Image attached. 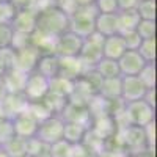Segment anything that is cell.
I'll use <instances>...</instances> for the list:
<instances>
[{
    "label": "cell",
    "instance_id": "52a82bcc",
    "mask_svg": "<svg viewBox=\"0 0 157 157\" xmlns=\"http://www.w3.org/2000/svg\"><path fill=\"white\" fill-rule=\"evenodd\" d=\"M49 93V80L46 77H43L41 74H38L36 71L30 72L25 82V88H24V96L29 102H39L43 101Z\"/></svg>",
    "mask_w": 157,
    "mask_h": 157
},
{
    "label": "cell",
    "instance_id": "836d02e7",
    "mask_svg": "<svg viewBox=\"0 0 157 157\" xmlns=\"http://www.w3.org/2000/svg\"><path fill=\"white\" fill-rule=\"evenodd\" d=\"M30 44H32V35H24V33H16L14 32L10 47L14 49V50H21V49L27 47Z\"/></svg>",
    "mask_w": 157,
    "mask_h": 157
},
{
    "label": "cell",
    "instance_id": "60d3db41",
    "mask_svg": "<svg viewBox=\"0 0 157 157\" xmlns=\"http://www.w3.org/2000/svg\"><path fill=\"white\" fill-rule=\"evenodd\" d=\"M77 8H86V6H94L96 0H74Z\"/></svg>",
    "mask_w": 157,
    "mask_h": 157
},
{
    "label": "cell",
    "instance_id": "f1b7e54d",
    "mask_svg": "<svg viewBox=\"0 0 157 157\" xmlns=\"http://www.w3.org/2000/svg\"><path fill=\"white\" fill-rule=\"evenodd\" d=\"M137 35L143 39H151L155 38V21H145V19H140L137 29H135Z\"/></svg>",
    "mask_w": 157,
    "mask_h": 157
},
{
    "label": "cell",
    "instance_id": "603a6c76",
    "mask_svg": "<svg viewBox=\"0 0 157 157\" xmlns=\"http://www.w3.org/2000/svg\"><path fill=\"white\" fill-rule=\"evenodd\" d=\"M94 71L98 72V75L102 78V80L121 77V74H120V66H118V61L110 60V58H104V57L98 61V64L94 66Z\"/></svg>",
    "mask_w": 157,
    "mask_h": 157
},
{
    "label": "cell",
    "instance_id": "f6af8a7d",
    "mask_svg": "<svg viewBox=\"0 0 157 157\" xmlns=\"http://www.w3.org/2000/svg\"><path fill=\"white\" fill-rule=\"evenodd\" d=\"M0 157H10V155H8V154L3 151V149H0Z\"/></svg>",
    "mask_w": 157,
    "mask_h": 157
},
{
    "label": "cell",
    "instance_id": "9c48e42d",
    "mask_svg": "<svg viewBox=\"0 0 157 157\" xmlns=\"http://www.w3.org/2000/svg\"><path fill=\"white\" fill-rule=\"evenodd\" d=\"M148 93L146 86L140 82L137 75L132 77H121V101L124 104L143 101Z\"/></svg>",
    "mask_w": 157,
    "mask_h": 157
},
{
    "label": "cell",
    "instance_id": "e0dca14e",
    "mask_svg": "<svg viewBox=\"0 0 157 157\" xmlns=\"http://www.w3.org/2000/svg\"><path fill=\"white\" fill-rule=\"evenodd\" d=\"M94 32L102 38L113 36L118 33V19L116 14H99L94 21Z\"/></svg>",
    "mask_w": 157,
    "mask_h": 157
},
{
    "label": "cell",
    "instance_id": "7a4b0ae2",
    "mask_svg": "<svg viewBox=\"0 0 157 157\" xmlns=\"http://www.w3.org/2000/svg\"><path fill=\"white\" fill-rule=\"evenodd\" d=\"M98 16V11L94 6L77 8L69 16V32L80 36L82 39L88 38L94 33V21Z\"/></svg>",
    "mask_w": 157,
    "mask_h": 157
},
{
    "label": "cell",
    "instance_id": "8992f818",
    "mask_svg": "<svg viewBox=\"0 0 157 157\" xmlns=\"http://www.w3.org/2000/svg\"><path fill=\"white\" fill-rule=\"evenodd\" d=\"M82 44L83 39L68 30L55 38L54 54L58 58H77L82 50Z\"/></svg>",
    "mask_w": 157,
    "mask_h": 157
},
{
    "label": "cell",
    "instance_id": "74e56055",
    "mask_svg": "<svg viewBox=\"0 0 157 157\" xmlns=\"http://www.w3.org/2000/svg\"><path fill=\"white\" fill-rule=\"evenodd\" d=\"M71 157H99L93 149H90L85 143H80V145L72 146V155Z\"/></svg>",
    "mask_w": 157,
    "mask_h": 157
},
{
    "label": "cell",
    "instance_id": "681fc988",
    "mask_svg": "<svg viewBox=\"0 0 157 157\" xmlns=\"http://www.w3.org/2000/svg\"><path fill=\"white\" fill-rule=\"evenodd\" d=\"M0 149H2V145H0Z\"/></svg>",
    "mask_w": 157,
    "mask_h": 157
},
{
    "label": "cell",
    "instance_id": "ffe728a7",
    "mask_svg": "<svg viewBox=\"0 0 157 157\" xmlns=\"http://www.w3.org/2000/svg\"><path fill=\"white\" fill-rule=\"evenodd\" d=\"M83 72H85V69L82 66L80 60H78V57L77 58H60V72H58V75L75 82Z\"/></svg>",
    "mask_w": 157,
    "mask_h": 157
},
{
    "label": "cell",
    "instance_id": "3957f363",
    "mask_svg": "<svg viewBox=\"0 0 157 157\" xmlns=\"http://www.w3.org/2000/svg\"><path fill=\"white\" fill-rule=\"evenodd\" d=\"M124 116L129 126L145 127L151 123H155V107L149 105L146 101H137L126 104Z\"/></svg>",
    "mask_w": 157,
    "mask_h": 157
},
{
    "label": "cell",
    "instance_id": "44dd1931",
    "mask_svg": "<svg viewBox=\"0 0 157 157\" xmlns=\"http://www.w3.org/2000/svg\"><path fill=\"white\" fill-rule=\"evenodd\" d=\"M98 96L109 101V102L121 99V77L102 80L99 91H98Z\"/></svg>",
    "mask_w": 157,
    "mask_h": 157
},
{
    "label": "cell",
    "instance_id": "c3c4849f",
    "mask_svg": "<svg viewBox=\"0 0 157 157\" xmlns=\"http://www.w3.org/2000/svg\"><path fill=\"white\" fill-rule=\"evenodd\" d=\"M0 2H11V0H0Z\"/></svg>",
    "mask_w": 157,
    "mask_h": 157
},
{
    "label": "cell",
    "instance_id": "484cf974",
    "mask_svg": "<svg viewBox=\"0 0 157 157\" xmlns=\"http://www.w3.org/2000/svg\"><path fill=\"white\" fill-rule=\"evenodd\" d=\"M137 77L146 90H155V63H146Z\"/></svg>",
    "mask_w": 157,
    "mask_h": 157
},
{
    "label": "cell",
    "instance_id": "cb8c5ba5",
    "mask_svg": "<svg viewBox=\"0 0 157 157\" xmlns=\"http://www.w3.org/2000/svg\"><path fill=\"white\" fill-rule=\"evenodd\" d=\"M2 149L10 157H24V155H27V140L14 135L2 146Z\"/></svg>",
    "mask_w": 157,
    "mask_h": 157
},
{
    "label": "cell",
    "instance_id": "b9f144b4",
    "mask_svg": "<svg viewBox=\"0 0 157 157\" xmlns=\"http://www.w3.org/2000/svg\"><path fill=\"white\" fill-rule=\"evenodd\" d=\"M5 96V90H3V85H2V80H0V101H2V98Z\"/></svg>",
    "mask_w": 157,
    "mask_h": 157
},
{
    "label": "cell",
    "instance_id": "6da1fadb",
    "mask_svg": "<svg viewBox=\"0 0 157 157\" xmlns=\"http://www.w3.org/2000/svg\"><path fill=\"white\" fill-rule=\"evenodd\" d=\"M69 29V16L58 6L50 5L36 13V30L49 38H57Z\"/></svg>",
    "mask_w": 157,
    "mask_h": 157
},
{
    "label": "cell",
    "instance_id": "e575fe53",
    "mask_svg": "<svg viewBox=\"0 0 157 157\" xmlns=\"http://www.w3.org/2000/svg\"><path fill=\"white\" fill-rule=\"evenodd\" d=\"M13 35H14V30H13L11 24L0 22V47H8L11 44Z\"/></svg>",
    "mask_w": 157,
    "mask_h": 157
},
{
    "label": "cell",
    "instance_id": "1f68e13d",
    "mask_svg": "<svg viewBox=\"0 0 157 157\" xmlns=\"http://www.w3.org/2000/svg\"><path fill=\"white\" fill-rule=\"evenodd\" d=\"M16 6L11 2H0V22L11 24L13 17L16 14Z\"/></svg>",
    "mask_w": 157,
    "mask_h": 157
},
{
    "label": "cell",
    "instance_id": "bcb514c9",
    "mask_svg": "<svg viewBox=\"0 0 157 157\" xmlns=\"http://www.w3.org/2000/svg\"><path fill=\"white\" fill-rule=\"evenodd\" d=\"M127 157H146V154H140V155H127Z\"/></svg>",
    "mask_w": 157,
    "mask_h": 157
},
{
    "label": "cell",
    "instance_id": "4316f807",
    "mask_svg": "<svg viewBox=\"0 0 157 157\" xmlns=\"http://www.w3.org/2000/svg\"><path fill=\"white\" fill-rule=\"evenodd\" d=\"M137 52L146 63H155V38L143 39Z\"/></svg>",
    "mask_w": 157,
    "mask_h": 157
},
{
    "label": "cell",
    "instance_id": "2e32d148",
    "mask_svg": "<svg viewBox=\"0 0 157 157\" xmlns=\"http://www.w3.org/2000/svg\"><path fill=\"white\" fill-rule=\"evenodd\" d=\"M35 71L46 77L47 80H52L60 72V58L55 54H44L39 57Z\"/></svg>",
    "mask_w": 157,
    "mask_h": 157
},
{
    "label": "cell",
    "instance_id": "d4e9b609",
    "mask_svg": "<svg viewBox=\"0 0 157 157\" xmlns=\"http://www.w3.org/2000/svg\"><path fill=\"white\" fill-rule=\"evenodd\" d=\"M27 155L29 157H50V145L39 141L38 138L27 140Z\"/></svg>",
    "mask_w": 157,
    "mask_h": 157
},
{
    "label": "cell",
    "instance_id": "4fadbf2b",
    "mask_svg": "<svg viewBox=\"0 0 157 157\" xmlns=\"http://www.w3.org/2000/svg\"><path fill=\"white\" fill-rule=\"evenodd\" d=\"M29 107V101L25 99L24 94H10L5 93V96L0 101V109H2L3 115L6 120H13L19 113L25 112Z\"/></svg>",
    "mask_w": 157,
    "mask_h": 157
},
{
    "label": "cell",
    "instance_id": "8d00e7d4",
    "mask_svg": "<svg viewBox=\"0 0 157 157\" xmlns=\"http://www.w3.org/2000/svg\"><path fill=\"white\" fill-rule=\"evenodd\" d=\"M121 36H123V41H124L127 50H138V47L141 44V38L137 35V32H129Z\"/></svg>",
    "mask_w": 157,
    "mask_h": 157
},
{
    "label": "cell",
    "instance_id": "30bf717a",
    "mask_svg": "<svg viewBox=\"0 0 157 157\" xmlns=\"http://www.w3.org/2000/svg\"><path fill=\"white\" fill-rule=\"evenodd\" d=\"M11 123H13V129H14V135L19 138H24V140L33 138L36 134L38 124H39L29 110H25V112L19 113L17 116H14L11 120Z\"/></svg>",
    "mask_w": 157,
    "mask_h": 157
},
{
    "label": "cell",
    "instance_id": "4dcf8cb0",
    "mask_svg": "<svg viewBox=\"0 0 157 157\" xmlns=\"http://www.w3.org/2000/svg\"><path fill=\"white\" fill-rule=\"evenodd\" d=\"M94 8L99 14H116L120 11L116 0H96Z\"/></svg>",
    "mask_w": 157,
    "mask_h": 157
},
{
    "label": "cell",
    "instance_id": "5b68a950",
    "mask_svg": "<svg viewBox=\"0 0 157 157\" xmlns=\"http://www.w3.org/2000/svg\"><path fill=\"white\" fill-rule=\"evenodd\" d=\"M63 127H64V121L58 115L49 116L47 120L38 124L35 138L46 143V145H54V143L63 140Z\"/></svg>",
    "mask_w": 157,
    "mask_h": 157
},
{
    "label": "cell",
    "instance_id": "d6a6232c",
    "mask_svg": "<svg viewBox=\"0 0 157 157\" xmlns=\"http://www.w3.org/2000/svg\"><path fill=\"white\" fill-rule=\"evenodd\" d=\"M14 55H16V50L8 47H0V64L5 68V69H11L13 68V63H14Z\"/></svg>",
    "mask_w": 157,
    "mask_h": 157
},
{
    "label": "cell",
    "instance_id": "ee69618b",
    "mask_svg": "<svg viewBox=\"0 0 157 157\" xmlns=\"http://www.w3.org/2000/svg\"><path fill=\"white\" fill-rule=\"evenodd\" d=\"M3 120H6V118H5V115H3V112H2V109H0V123H2Z\"/></svg>",
    "mask_w": 157,
    "mask_h": 157
},
{
    "label": "cell",
    "instance_id": "7c38bea8",
    "mask_svg": "<svg viewBox=\"0 0 157 157\" xmlns=\"http://www.w3.org/2000/svg\"><path fill=\"white\" fill-rule=\"evenodd\" d=\"M36 13L35 10H17L11 21V27L16 33L33 35L36 30Z\"/></svg>",
    "mask_w": 157,
    "mask_h": 157
},
{
    "label": "cell",
    "instance_id": "7402d4cb",
    "mask_svg": "<svg viewBox=\"0 0 157 157\" xmlns=\"http://www.w3.org/2000/svg\"><path fill=\"white\" fill-rule=\"evenodd\" d=\"M49 93L57 94V96L64 98V99H69L71 94L74 93V80L57 75L52 80H49Z\"/></svg>",
    "mask_w": 157,
    "mask_h": 157
},
{
    "label": "cell",
    "instance_id": "ac0fdd59",
    "mask_svg": "<svg viewBox=\"0 0 157 157\" xmlns=\"http://www.w3.org/2000/svg\"><path fill=\"white\" fill-rule=\"evenodd\" d=\"M88 127L83 124H78V123H64L63 127V140L69 143V145L75 146V145H80L83 143L86 134H88Z\"/></svg>",
    "mask_w": 157,
    "mask_h": 157
},
{
    "label": "cell",
    "instance_id": "7dc6e473",
    "mask_svg": "<svg viewBox=\"0 0 157 157\" xmlns=\"http://www.w3.org/2000/svg\"><path fill=\"white\" fill-rule=\"evenodd\" d=\"M49 2H52V3H54V5H55V2H57V0H49Z\"/></svg>",
    "mask_w": 157,
    "mask_h": 157
},
{
    "label": "cell",
    "instance_id": "8fae6325",
    "mask_svg": "<svg viewBox=\"0 0 157 157\" xmlns=\"http://www.w3.org/2000/svg\"><path fill=\"white\" fill-rule=\"evenodd\" d=\"M146 61L140 57L137 50H126L124 55L118 60V66H120V74L121 77H132L138 75Z\"/></svg>",
    "mask_w": 157,
    "mask_h": 157
},
{
    "label": "cell",
    "instance_id": "7bdbcfd3",
    "mask_svg": "<svg viewBox=\"0 0 157 157\" xmlns=\"http://www.w3.org/2000/svg\"><path fill=\"white\" fill-rule=\"evenodd\" d=\"M5 71H6V69H5V68L2 66V64H0V80H2V77H3V74H5Z\"/></svg>",
    "mask_w": 157,
    "mask_h": 157
},
{
    "label": "cell",
    "instance_id": "f546056e",
    "mask_svg": "<svg viewBox=\"0 0 157 157\" xmlns=\"http://www.w3.org/2000/svg\"><path fill=\"white\" fill-rule=\"evenodd\" d=\"M72 155V145L60 140L54 145H50V157H71Z\"/></svg>",
    "mask_w": 157,
    "mask_h": 157
},
{
    "label": "cell",
    "instance_id": "d6986e66",
    "mask_svg": "<svg viewBox=\"0 0 157 157\" xmlns=\"http://www.w3.org/2000/svg\"><path fill=\"white\" fill-rule=\"evenodd\" d=\"M118 19V33L124 35L129 32H135L137 25L140 22V16L135 10H123L116 13Z\"/></svg>",
    "mask_w": 157,
    "mask_h": 157
},
{
    "label": "cell",
    "instance_id": "9a60e30c",
    "mask_svg": "<svg viewBox=\"0 0 157 157\" xmlns=\"http://www.w3.org/2000/svg\"><path fill=\"white\" fill-rule=\"evenodd\" d=\"M126 50H127L126 44H124L123 36L120 33L104 38V43H102V57L104 58H110V60L118 61L124 55Z\"/></svg>",
    "mask_w": 157,
    "mask_h": 157
},
{
    "label": "cell",
    "instance_id": "ab89813d",
    "mask_svg": "<svg viewBox=\"0 0 157 157\" xmlns=\"http://www.w3.org/2000/svg\"><path fill=\"white\" fill-rule=\"evenodd\" d=\"M138 2L140 0H116L120 11H123V10H135Z\"/></svg>",
    "mask_w": 157,
    "mask_h": 157
},
{
    "label": "cell",
    "instance_id": "ba28073f",
    "mask_svg": "<svg viewBox=\"0 0 157 157\" xmlns=\"http://www.w3.org/2000/svg\"><path fill=\"white\" fill-rule=\"evenodd\" d=\"M39 57H41V52H39L33 44L24 47L21 50H16L14 63H13V69L21 71L24 74H30V72L35 71Z\"/></svg>",
    "mask_w": 157,
    "mask_h": 157
},
{
    "label": "cell",
    "instance_id": "5bb4252c",
    "mask_svg": "<svg viewBox=\"0 0 157 157\" xmlns=\"http://www.w3.org/2000/svg\"><path fill=\"white\" fill-rule=\"evenodd\" d=\"M27 77L29 74H24L21 71L16 69H6L3 77H2V85L5 93L10 94H22L24 93V88H25V82H27Z\"/></svg>",
    "mask_w": 157,
    "mask_h": 157
},
{
    "label": "cell",
    "instance_id": "f35d334b",
    "mask_svg": "<svg viewBox=\"0 0 157 157\" xmlns=\"http://www.w3.org/2000/svg\"><path fill=\"white\" fill-rule=\"evenodd\" d=\"M55 6H58L63 13H66L68 16H71L72 13L77 10V5H75L74 0H57Z\"/></svg>",
    "mask_w": 157,
    "mask_h": 157
},
{
    "label": "cell",
    "instance_id": "277c9868",
    "mask_svg": "<svg viewBox=\"0 0 157 157\" xmlns=\"http://www.w3.org/2000/svg\"><path fill=\"white\" fill-rule=\"evenodd\" d=\"M102 43H104V38L98 35L96 32L83 39L82 50L78 54V60H80L85 71L94 69L98 61L102 58Z\"/></svg>",
    "mask_w": 157,
    "mask_h": 157
},
{
    "label": "cell",
    "instance_id": "83f0119b",
    "mask_svg": "<svg viewBox=\"0 0 157 157\" xmlns=\"http://www.w3.org/2000/svg\"><path fill=\"white\" fill-rule=\"evenodd\" d=\"M135 11L138 13L140 19L155 21V0H140Z\"/></svg>",
    "mask_w": 157,
    "mask_h": 157
},
{
    "label": "cell",
    "instance_id": "f907efd6",
    "mask_svg": "<svg viewBox=\"0 0 157 157\" xmlns=\"http://www.w3.org/2000/svg\"><path fill=\"white\" fill-rule=\"evenodd\" d=\"M24 157H29V155H24Z\"/></svg>",
    "mask_w": 157,
    "mask_h": 157
},
{
    "label": "cell",
    "instance_id": "d590c367",
    "mask_svg": "<svg viewBox=\"0 0 157 157\" xmlns=\"http://www.w3.org/2000/svg\"><path fill=\"white\" fill-rule=\"evenodd\" d=\"M14 137V129H13V123L11 120H3L0 123V145H5V143Z\"/></svg>",
    "mask_w": 157,
    "mask_h": 157
}]
</instances>
